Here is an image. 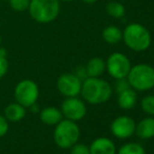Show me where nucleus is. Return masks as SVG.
<instances>
[{"label": "nucleus", "instance_id": "1", "mask_svg": "<svg viewBox=\"0 0 154 154\" xmlns=\"http://www.w3.org/2000/svg\"><path fill=\"white\" fill-rule=\"evenodd\" d=\"M113 89L107 81L101 78H86L82 82L81 93L83 100L91 105L106 103L112 95Z\"/></svg>", "mask_w": 154, "mask_h": 154}, {"label": "nucleus", "instance_id": "2", "mask_svg": "<svg viewBox=\"0 0 154 154\" xmlns=\"http://www.w3.org/2000/svg\"><path fill=\"white\" fill-rule=\"evenodd\" d=\"M124 43L133 51H145L150 47L152 38L146 26L140 23H130L123 32Z\"/></svg>", "mask_w": 154, "mask_h": 154}, {"label": "nucleus", "instance_id": "3", "mask_svg": "<svg viewBox=\"0 0 154 154\" xmlns=\"http://www.w3.org/2000/svg\"><path fill=\"white\" fill-rule=\"evenodd\" d=\"M60 10L61 5L59 0H31L27 11L32 20L47 24L59 17Z\"/></svg>", "mask_w": 154, "mask_h": 154}, {"label": "nucleus", "instance_id": "4", "mask_svg": "<svg viewBox=\"0 0 154 154\" xmlns=\"http://www.w3.org/2000/svg\"><path fill=\"white\" fill-rule=\"evenodd\" d=\"M127 80L135 91H147L154 87V67L140 63L131 66Z\"/></svg>", "mask_w": 154, "mask_h": 154}, {"label": "nucleus", "instance_id": "5", "mask_svg": "<svg viewBox=\"0 0 154 154\" xmlns=\"http://www.w3.org/2000/svg\"><path fill=\"white\" fill-rule=\"evenodd\" d=\"M81 135L80 127L77 122L63 119L55 126L54 130V140L55 144L61 149H69L78 143Z\"/></svg>", "mask_w": 154, "mask_h": 154}, {"label": "nucleus", "instance_id": "6", "mask_svg": "<svg viewBox=\"0 0 154 154\" xmlns=\"http://www.w3.org/2000/svg\"><path fill=\"white\" fill-rule=\"evenodd\" d=\"M40 94L39 86L31 79L21 80L17 83L14 89L15 102L19 103L25 108H29L37 103Z\"/></svg>", "mask_w": 154, "mask_h": 154}, {"label": "nucleus", "instance_id": "7", "mask_svg": "<svg viewBox=\"0 0 154 154\" xmlns=\"http://www.w3.org/2000/svg\"><path fill=\"white\" fill-rule=\"evenodd\" d=\"M130 68L131 62L129 58L122 53L111 54L106 61V70L114 80L127 78Z\"/></svg>", "mask_w": 154, "mask_h": 154}, {"label": "nucleus", "instance_id": "8", "mask_svg": "<svg viewBox=\"0 0 154 154\" xmlns=\"http://www.w3.org/2000/svg\"><path fill=\"white\" fill-rule=\"evenodd\" d=\"M60 110L63 114V118L73 121V122L81 121L82 119H84L87 112V108H86L84 101L78 97H66L62 102Z\"/></svg>", "mask_w": 154, "mask_h": 154}, {"label": "nucleus", "instance_id": "9", "mask_svg": "<svg viewBox=\"0 0 154 154\" xmlns=\"http://www.w3.org/2000/svg\"><path fill=\"white\" fill-rule=\"evenodd\" d=\"M82 82L75 73H63L57 80V89L65 97H78L81 93Z\"/></svg>", "mask_w": 154, "mask_h": 154}, {"label": "nucleus", "instance_id": "10", "mask_svg": "<svg viewBox=\"0 0 154 154\" xmlns=\"http://www.w3.org/2000/svg\"><path fill=\"white\" fill-rule=\"evenodd\" d=\"M135 121L128 116H118L111 122L110 130L111 133L120 140H126L131 137L135 131Z\"/></svg>", "mask_w": 154, "mask_h": 154}, {"label": "nucleus", "instance_id": "11", "mask_svg": "<svg viewBox=\"0 0 154 154\" xmlns=\"http://www.w3.org/2000/svg\"><path fill=\"white\" fill-rule=\"evenodd\" d=\"M90 154H116V146L108 137H97L90 144Z\"/></svg>", "mask_w": 154, "mask_h": 154}, {"label": "nucleus", "instance_id": "12", "mask_svg": "<svg viewBox=\"0 0 154 154\" xmlns=\"http://www.w3.org/2000/svg\"><path fill=\"white\" fill-rule=\"evenodd\" d=\"M39 118L43 124L47 126H56L63 120V114L61 110L54 106L43 108L39 112Z\"/></svg>", "mask_w": 154, "mask_h": 154}, {"label": "nucleus", "instance_id": "13", "mask_svg": "<svg viewBox=\"0 0 154 154\" xmlns=\"http://www.w3.org/2000/svg\"><path fill=\"white\" fill-rule=\"evenodd\" d=\"M134 134L140 140H150L154 137V116H147L135 125Z\"/></svg>", "mask_w": 154, "mask_h": 154}, {"label": "nucleus", "instance_id": "14", "mask_svg": "<svg viewBox=\"0 0 154 154\" xmlns=\"http://www.w3.org/2000/svg\"><path fill=\"white\" fill-rule=\"evenodd\" d=\"M4 118L8 120V123H18L22 121L26 116V108L23 107L17 102L11 103L4 108L3 112Z\"/></svg>", "mask_w": 154, "mask_h": 154}, {"label": "nucleus", "instance_id": "15", "mask_svg": "<svg viewBox=\"0 0 154 154\" xmlns=\"http://www.w3.org/2000/svg\"><path fill=\"white\" fill-rule=\"evenodd\" d=\"M137 103V94L133 88H128L119 93L118 104L120 108L124 110H130L134 108V106Z\"/></svg>", "mask_w": 154, "mask_h": 154}, {"label": "nucleus", "instance_id": "16", "mask_svg": "<svg viewBox=\"0 0 154 154\" xmlns=\"http://www.w3.org/2000/svg\"><path fill=\"white\" fill-rule=\"evenodd\" d=\"M85 69L87 77L100 78L106 70V62L100 57L91 58L86 64Z\"/></svg>", "mask_w": 154, "mask_h": 154}, {"label": "nucleus", "instance_id": "17", "mask_svg": "<svg viewBox=\"0 0 154 154\" xmlns=\"http://www.w3.org/2000/svg\"><path fill=\"white\" fill-rule=\"evenodd\" d=\"M103 40L109 45H116L120 43L123 39V32L114 25H109L105 27L103 32H102Z\"/></svg>", "mask_w": 154, "mask_h": 154}, {"label": "nucleus", "instance_id": "18", "mask_svg": "<svg viewBox=\"0 0 154 154\" xmlns=\"http://www.w3.org/2000/svg\"><path fill=\"white\" fill-rule=\"evenodd\" d=\"M106 12L109 16L113 18H122L126 14V8L121 2L110 1L106 5Z\"/></svg>", "mask_w": 154, "mask_h": 154}, {"label": "nucleus", "instance_id": "19", "mask_svg": "<svg viewBox=\"0 0 154 154\" xmlns=\"http://www.w3.org/2000/svg\"><path fill=\"white\" fill-rule=\"evenodd\" d=\"M116 154H146V151L138 143H127L121 146Z\"/></svg>", "mask_w": 154, "mask_h": 154}, {"label": "nucleus", "instance_id": "20", "mask_svg": "<svg viewBox=\"0 0 154 154\" xmlns=\"http://www.w3.org/2000/svg\"><path fill=\"white\" fill-rule=\"evenodd\" d=\"M140 107L143 111L150 116H154V95H146L140 101Z\"/></svg>", "mask_w": 154, "mask_h": 154}, {"label": "nucleus", "instance_id": "21", "mask_svg": "<svg viewBox=\"0 0 154 154\" xmlns=\"http://www.w3.org/2000/svg\"><path fill=\"white\" fill-rule=\"evenodd\" d=\"M29 1L31 0H8L12 10L18 13H23L29 10Z\"/></svg>", "mask_w": 154, "mask_h": 154}, {"label": "nucleus", "instance_id": "22", "mask_svg": "<svg viewBox=\"0 0 154 154\" xmlns=\"http://www.w3.org/2000/svg\"><path fill=\"white\" fill-rule=\"evenodd\" d=\"M6 56H8L6 51L0 47V79L3 78L8 73V61Z\"/></svg>", "mask_w": 154, "mask_h": 154}, {"label": "nucleus", "instance_id": "23", "mask_svg": "<svg viewBox=\"0 0 154 154\" xmlns=\"http://www.w3.org/2000/svg\"><path fill=\"white\" fill-rule=\"evenodd\" d=\"M69 149H70V154H90L89 146L82 143H75Z\"/></svg>", "mask_w": 154, "mask_h": 154}, {"label": "nucleus", "instance_id": "24", "mask_svg": "<svg viewBox=\"0 0 154 154\" xmlns=\"http://www.w3.org/2000/svg\"><path fill=\"white\" fill-rule=\"evenodd\" d=\"M8 129H10V123L4 118V116L0 114V138L3 137L8 133Z\"/></svg>", "mask_w": 154, "mask_h": 154}, {"label": "nucleus", "instance_id": "25", "mask_svg": "<svg viewBox=\"0 0 154 154\" xmlns=\"http://www.w3.org/2000/svg\"><path fill=\"white\" fill-rule=\"evenodd\" d=\"M130 88V84L128 82L127 78H124V79H119L116 80V89L118 93H120L123 90H126Z\"/></svg>", "mask_w": 154, "mask_h": 154}, {"label": "nucleus", "instance_id": "26", "mask_svg": "<svg viewBox=\"0 0 154 154\" xmlns=\"http://www.w3.org/2000/svg\"><path fill=\"white\" fill-rule=\"evenodd\" d=\"M75 75H77L78 77H79L80 79L82 80V81H84L86 78H88L87 77V73H86L85 67H78V69H77V71H75Z\"/></svg>", "mask_w": 154, "mask_h": 154}, {"label": "nucleus", "instance_id": "27", "mask_svg": "<svg viewBox=\"0 0 154 154\" xmlns=\"http://www.w3.org/2000/svg\"><path fill=\"white\" fill-rule=\"evenodd\" d=\"M82 1H83L84 3H86V4H93V3H95L97 0H82Z\"/></svg>", "mask_w": 154, "mask_h": 154}, {"label": "nucleus", "instance_id": "28", "mask_svg": "<svg viewBox=\"0 0 154 154\" xmlns=\"http://www.w3.org/2000/svg\"><path fill=\"white\" fill-rule=\"evenodd\" d=\"M60 2L63 1V2H69V1H71V0H59Z\"/></svg>", "mask_w": 154, "mask_h": 154}, {"label": "nucleus", "instance_id": "29", "mask_svg": "<svg viewBox=\"0 0 154 154\" xmlns=\"http://www.w3.org/2000/svg\"><path fill=\"white\" fill-rule=\"evenodd\" d=\"M1 42H2V36H1V34H0V46H1Z\"/></svg>", "mask_w": 154, "mask_h": 154}, {"label": "nucleus", "instance_id": "30", "mask_svg": "<svg viewBox=\"0 0 154 154\" xmlns=\"http://www.w3.org/2000/svg\"></svg>", "mask_w": 154, "mask_h": 154}]
</instances>
